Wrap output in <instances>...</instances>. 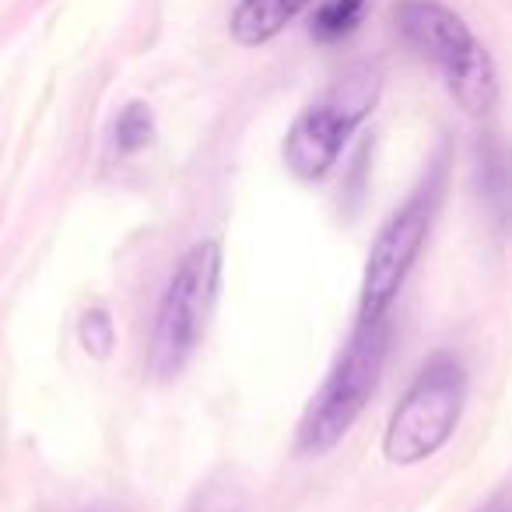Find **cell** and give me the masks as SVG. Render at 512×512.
Masks as SVG:
<instances>
[{"instance_id": "1", "label": "cell", "mask_w": 512, "mask_h": 512, "mask_svg": "<svg viewBox=\"0 0 512 512\" xmlns=\"http://www.w3.org/2000/svg\"><path fill=\"white\" fill-rule=\"evenodd\" d=\"M397 29L418 57L442 74L449 95L470 116H488L498 102V78L488 50L477 43L470 25L439 0H400Z\"/></svg>"}, {"instance_id": "2", "label": "cell", "mask_w": 512, "mask_h": 512, "mask_svg": "<svg viewBox=\"0 0 512 512\" xmlns=\"http://www.w3.org/2000/svg\"><path fill=\"white\" fill-rule=\"evenodd\" d=\"M390 355V320H358L355 334L348 337L344 351L337 355L330 376L323 379L320 393L309 404L306 418L299 425V453L323 456L351 432L362 418L365 404L376 393L383 379V365Z\"/></svg>"}, {"instance_id": "3", "label": "cell", "mask_w": 512, "mask_h": 512, "mask_svg": "<svg viewBox=\"0 0 512 512\" xmlns=\"http://www.w3.org/2000/svg\"><path fill=\"white\" fill-rule=\"evenodd\" d=\"M221 288V242L204 239L179 260L158 302L148 369L155 379H176L204 341Z\"/></svg>"}, {"instance_id": "4", "label": "cell", "mask_w": 512, "mask_h": 512, "mask_svg": "<svg viewBox=\"0 0 512 512\" xmlns=\"http://www.w3.org/2000/svg\"><path fill=\"white\" fill-rule=\"evenodd\" d=\"M463 404H467V369L460 365V358L435 355L414 376L404 400L393 411L383 435V456L397 467H414L435 456L453 439Z\"/></svg>"}, {"instance_id": "5", "label": "cell", "mask_w": 512, "mask_h": 512, "mask_svg": "<svg viewBox=\"0 0 512 512\" xmlns=\"http://www.w3.org/2000/svg\"><path fill=\"white\" fill-rule=\"evenodd\" d=\"M379 102V74L372 67L348 71L316 106L292 123L285 137V165L292 176L320 183L341 158L348 137Z\"/></svg>"}, {"instance_id": "6", "label": "cell", "mask_w": 512, "mask_h": 512, "mask_svg": "<svg viewBox=\"0 0 512 512\" xmlns=\"http://www.w3.org/2000/svg\"><path fill=\"white\" fill-rule=\"evenodd\" d=\"M442 200V165H435L428 172V179H421V186L390 214L383 228H379L376 242L369 249L362 274V295H358V320H376L386 316L393 306V299L404 288L407 274L418 264L425 239L432 232L435 211Z\"/></svg>"}, {"instance_id": "7", "label": "cell", "mask_w": 512, "mask_h": 512, "mask_svg": "<svg viewBox=\"0 0 512 512\" xmlns=\"http://www.w3.org/2000/svg\"><path fill=\"white\" fill-rule=\"evenodd\" d=\"M313 0H239L232 15V36L242 46H264L292 25Z\"/></svg>"}, {"instance_id": "8", "label": "cell", "mask_w": 512, "mask_h": 512, "mask_svg": "<svg viewBox=\"0 0 512 512\" xmlns=\"http://www.w3.org/2000/svg\"><path fill=\"white\" fill-rule=\"evenodd\" d=\"M477 186L498 218L512 214V151L498 141H484L477 151Z\"/></svg>"}, {"instance_id": "9", "label": "cell", "mask_w": 512, "mask_h": 512, "mask_svg": "<svg viewBox=\"0 0 512 512\" xmlns=\"http://www.w3.org/2000/svg\"><path fill=\"white\" fill-rule=\"evenodd\" d=\"M365 0H323L313 15V36L320 43H341L362 25Z\"/></svg>"}, {"instance_id": "10", "label": "cell", "mask_w": 512, "mask_h": 512, "mask_svg": "<svg viewBox=\"0 0 512 512\" xmlns=\"http://www.w3.org/2000/svg\"><path fill=\"white\" fill-rule=\"evenodd\" d=\"M155 141V116L144 102H130L113 120V148L120 155H137Z\"/></svg>"}, {"instance_id": "11", "label": "cell", "mask_w": 512, "mask_h": 512, "mask_svg": "<svg viewBox=\"0 0 512 512\" xmlns=\"http://www.w3.org/2000/svg\"><path fill=\"white\" fill-rule=\"evenodd\" d=\"M78 337H81V344H85L88 355L106 358L116 344V327H113V320H109L106 309H88L78 323Z\"/></svg>"}, {"instance_id": "12", "label": "cell", "mask_w": 512, "mask_h": 512, "mask_svg": "<svg viewBox=\"0 0 512 512\" xmlns=\"http://www.w3.org/2000/svg\"><path fill=\"white\" fill-rule=\"evenodd\" d=\"M92 512H95V509H92Z\"/></svg>"}]
</instances>
